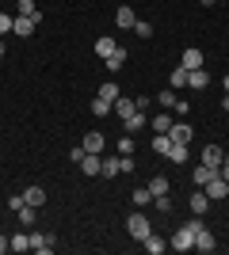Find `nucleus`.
Wrapping results in <instances>:
<instances>
[{
  "mask_svg": "<svg viewBox=\"0 0 229 255\" xmlns=\"http://www.w3.org/2000/svg\"><path fill=\"white\" fill-rule=\"evenodd\" d=\"M126 233H130L134 240H145V236L153 233L149 217H145V213H130V217H126Z\"/></svg>",
  "mask_w": 229,
  "mask_h": 255,
  "instance_id": "obj_1",
  "label": "nucleus"
},
{
  "mask_svg": "<svg viewBox=\"0 0 229 255\" xmlns=\"http://www.w3.org/2000/svg\"><path fill=\"white\" fill-rule=\"evenodd\" d=\"M180 65H184L187 73H191V69H207V57H203V50L187 46V50H184V57H180Z\"/></svg>",
  "mask_w": 229,
  "mask_h": 255,
  "instance_id": "obj_2",
  "label": "nucleus"
},
{
  "mask_svg": "<svg viewBox=\"0 0 229 255\" xmlns=\"http://www.w3.org/2000/svg\"><path fill=\"white\" fill-rule=\"evenodd\" d=\"M168 248H176V252H191V248H195V233L184 225V229H180V233L168 240Z\"/></svg>",
  "mask_w": 229,
  "mask_h": 255,
  "instance_id": "obj_3",
  "label": "nucleus"
},
{
  "mask_svg": "<svg viewBox=\"0 0 229 255\" xmlns=\"http://www.w3.org/2000/svg\"><path fill=\"white\" fill-rule=\"evenodd\" d=\"M203 191L210 194V202H222V198H229V183L222 179V175H214V179H210L207 187H203Z\"/></svg>",
  "mask_w": 229,
  "mask_h": 255,
  "instance_id": "obj_4",
  "label": "nucleus"
},
{
  "mask_svg": "<svg viewBox=\"0 0 229 255\" xmlns=\"http://www.w3.org/2000/svg\"><path fill=\"white\" fill-rule=\"evenodd\" d=\"M214 248H218V244H214V233H210L207 225H203V229H199V233H195V252L210 255V252H214Z\"/></svg>",
  "mask_w": 229,
  "mask_h": 255,
  "instance_id": "obj_5",
  "label": "nucleus"
},
{
  "mask_svg": "<svg viewBox=\"0 0 229 255\" xmlns=\"http://www.w3.org/2000/svg\"><path fill=\"white\" fill-rule=\"evenodd\" d=\"M111 111H115V115H119L122 122H126V118H130L134 111H138V103H134L130 96H119V99H115V103H111Z\"/></svg>",
  "mask_w": 229,
  "mask_h": 255,
  "instance_id": "obj_6",
  "label": "nucleus"
},
{
  "mask_svg": "<svg viewBox=\"0 0 229 255\" xmlns=\"http://www.w3.org/2000/svg\"><path fill=\"white\" fill-rule=\"evenodd\" d=\"M34 27H38V23H34L31 15H15V19H11V31L19 34V38H27V34H34Z\"/></svg>",
  "mask_w": 229,
  "mask_h": 255,
  "instance_id": "obj_7",
  "label": "nucleus"
},
{
  "mask_svg": "<svg viewBox=\"0 0 229 255\" xmlns=\"http://www.w3.org/2000/svg\"><path fill=\"white\" fill-rule=\"evenodd\" d=\"M168 137H172L176 145H191V126H187V122H172Z\"/></svg>",
  "mask_w": 229,
  "mask_h": 255,
  "instance_id": "obj_8",
  "label": "nucleus"
},
{
  "mask_svg": "<svg viewBox=\"0 0 229 255\" xmlns=\"http://www.w3.org/2000/svg\"><path fill=\"white\" fill-rule=\"evenodd\" d=\"M222 160H226V149H218V145H207V149H203V164H207V168H222Z\"/></svg>",
  "mask_w": 229,
  "mask_h": 255,
  "instance_id": "obj_9",
  "label": "nucleus"
},
{
  "mask_svg": "<svg viewBox=\"0 0 229 255\" xmlns=\"http://www.w3.org/2000/svg\"><path fill=\"white\" fill-rule=\"evenodd\" d=\"M214 175H218V168H207V164H199V168H195V175H191V183H195L199 191H203V187H207V183L214 179Z\"/></svg>",
  "mask_w": 229,
  "mask_h": 255,
  "instance_id": "obj_10",
  "label": "nucleus"
},
{
  "mask_svg": "<svg viewBox=\"0 0 229 255\" xmlns=\"http://www.w3.org/2000/svg\"><path fill=\"white\" fill-rule=\"evenodd\" d=\"M115 23H119L122 31H134V23H138V15H134V8H126V4H122V8L115 11Z\"/></svg>",
  "mask_w": 229,
  "mask_h": 255,
  "instance_id": "obj_11",
  "label": "nucleus"
},
{
  "mask_svg": "<svg viewBox=\"0 0 229 255\" xmlns=\"http://www.w3.org/2000/svg\"><path fill=\"white\" fill-rule=\"evenodd\" d=\"M103 145H107V137H103L99 129H92V133H84V152H103Z\"/></svg>",
  "mask_w": 229,
  "mask_h": 255,
  "instance_id": "obj_12",
  "label": "nucleus"
},
{
  "mask_svg": "<svg viewBox=\"0 0 229 255\" xmlns=\"http://www.w3.org/2000/svg\"><path fill=\"white\" fill-rule=\"evenodd\" d=\"M31 236V252H50L54 248V236L50 233H27Z\"/></svg>",
  "mask_w": 229,
  "mask_h": 255,
  "instance_id": "obj_13",
  "label": "nucleus"
},
{
  "mask_svg": "<svg viewBox=\"0 0 229 255\" xmlns=\"http://www.w3.org/2000/svg\"><path fill=\"white\" fill-rule=\"evenodd\" d=\"M142 244H145V252H149V255H161V252H168V240H164V236H157V233H149V236L142 240Z\"/></svg>",
  "mask_w": 229,
  "mask_h": 255,
  "instance_id": "obj_14",
  "label": "nucleus"
},
{
  "mask_svg": "<svg viewBox=\"0 0 229 255\" xmlns=\"http://www.w3.org/2000/svg\"><path fill=\"white\" fill-rule=\"evenodd\" d=\"M103 65H107L111 73H119L122 65H126V46H115V53H111V57H103Z\"/></svg>",
  "mask_w": 229,
  "mask_h": 255,
  "instance_id": "obj_15",
  "label": "nucleus"
},
{
  "mask_svg": "<svg viewBox=\"0 0 229 255\" xmlns=\"http://www.w3.org/2000/svg\"><path fill=\"white\" fill-rule=\"evenodd\" d=\"M23 202H27V206H34V210H38V206L46 202V191H42V187H27V191H23Z\"/></svg>",
  "mask_w": 229,
  "mask_h": 255,
  "instance_id": "obj_16",
  "label": "nucleus"
},
{
  "mask_svg": "<svg viewBox=\"0 0 229 255\" xmlns=\"http://www.w3.org/2000/svg\"><path fill=\"white\" fill-rule=\"evenodd\" d=\"M145 122H149V118H145V111H134L122 126H126V133H138V129H145Z\"/></svg>",
  "mask_w": 229,
  "mask_h": 255,
  "instance_id": "obj_17",
  "label": "nucleus"
},
{
  "mask_svg": "<svg viewBox=\"0 0 229 255\" xmlns=\"http://www.w3.org/2000/svg\"><path fill=\"white\" fill-rule=\"evenodd\" d=\"M207 84H210L207 69H191V73H187V88H207Z\"/></svg>",
  "mask_w": 229,
  "mask_h": 255,
  "instance_id": "obj_18",
  "label": "nucleus"
},
{
  "mask_svg": "<svg viewBox=\"0 0 229 255\" xmlns=\"http://www.w3.org/2000/svg\"><path fill=\"white\" fill-rule=\"evenodd\" d=\"M99 152H84V160H80V168H84V175H99Z\"/></svg>",
  "mask_w": 229,
  "mask_h": 255,
  "instance_id": "obj_19",
  "label": "nucleus"
},
{
  "mask_svg": "<svg viewBox=\"0 0 229 255\" xmlns=\"http://www.w3.org/2000/svg\"><path fill=\"white\" fill-rule=\"evenodd\" d=\"M207 206H210V194H207V191H195V194H191V213H199V217H203V213H207Z\"/></svg>",
  "mask_w": 229,
  "mask_h": 255,
  "instance_id": "obj_20",
  "label": "nucleus"
},
{
  "mask_svg": "<svg viewBox=\"0 0 229 255\" xmlns=\"http://www.w3.org/2000/svg\"><path fill=\"white\" fill-rule=\"evenodd\" d=\"M119 160L115 156H107V160H99V175H103V179H115V175H119Z\"/></svg>",
  "mask_w": 229,
  "mask_h": 255,
  "instance_id": "obj_21",
  "label": "nucleus"
},
{
  "mask_svg": "<svg viewBox=\"0 0 229 255\" xmlns=\"http://www.w3.org/2000/svg\"><path fill=\"white\" fill-rule=\"evenodd\" d=\"M115 46H119V42H115L111 34H103V38H96V53H99V57H111V53H115Z\"/></svg>",
  "mask_w": 229,
  "mask_h": 255,
  "instance_id": "obj_22",
  "label": "nucleus"
},
{
  "mask_svg": "<svg viewBox=\"0 0 229 255\" xmlns=\"http://www.w3.org/2000/svg\"><path fill=\"white\" fill-rule=\"evenodd\" d=\"M8 244H11V252H31V236L15 233V236H8Z\"/></svg>",
  "mask_w": 229,
  "mask_h": 255,
  "instance_id": "obj_23",
  "label": "nucleus"
},
{
  "mask_svg": "<svg viewBox=\"0 0 229 255\" xmlns=\"http://www.w3.org/2000/svg\"><path fill=\"white\" fill-rule=\"evenodd\" d=\"M149 126L157 129V133H168V129H172V115H168V111H164V115H157V118H149Z\"/></svg>",
  "mask_w": 229,
  "mask_h": 255,
  "instance_id": "obj_24",
  "label": "nucleus"
},
{
  "mask_svg": "<svg viewBox=\"0 0 229 255\" xmlns=\"http://www.w3.org/2000/svg\"><path fill=\"white\" fill-rule=\"evenodd\" d=\"M15 4H19V15H31L34 23H42V11L34 8V0H15Z\"/></svg>",
  "mask_w": 229,
  "mask_h": 255,
  "instance_id": "obj_25",
  "label": "nucleus"
},
{
  "mask_svg": "<svg viewBox=\"0 0 229 255\" xmlns=\"http://www.w3.org/2000/svg\"><path fill=\"white\" fill-rule=\"evenodd\" d=\"M168 191H172V183L164 179V175H153V183H149V194H153V198H157V194H168Z\"/></svg>",
  "mask_w": 229,
  "mask_h": 255,
  "instance_id": "obj_26",
  "label": "nucleus"
},
{
  "mask_svg": "<svg viewBox=\"0 0 229 255\" xmlns=\"http://www.w3.org/2000/svg\"><path fill=\"white\" fill-rule=\"evenodd\" d=\"M96 96H99V99H107V103H115V99H119V84H115V80H107V84H99Z\"/></svg>",
  "mask_w": 229,
  "mask_h": 255,
  "instance_id": "obj_27",
  "label": "nucleus"
},
{
  "mask_svg": "<svg viewBox=\"0 0 229 255\" xmlns=\"http://www.w3.org/2000/svg\"><path fill=\"white\" fill-rule=\"evenodd\" d=\"M15 213H19V225H23V229H31V225H34V217H38V213H34V206H27V202H23Z\"/></svg>",
  "mask_w": 229,
  "mask_h": 255,
  "instance_id": "obj_28",
  "label": "nucleus"
},
{
  "mask_svg": "<svg viewBox=\"0 0 229 255\" xmlns=\"http://www.w3.org/2000/svg\"><path fill=\"white\" fill-rule=\"evenodd\" d=\"M164 160H172V164H184V160H187V145H176V141H172V149L164 152Z\"/></svg>",
  "mask_w": 229,
  "mask_h": 255,
  "instance_id": "obj_29",
  "label": "nucleus"
},
{
  "mask_svg": "<svg viewBox=\"0 0 229 255\" xmlns=\"http://www.w3.org/2000/svg\"><path fill=\"white\" fill-rule=\"evenodd\" d=\"M92 115H96V118H107V115H111V103L96 96V99H92Z\"/></svg>",
  "mask_w": 229,
  "mask_h": 255,
  "instance_id": "obj_30",
  "label": "nucleus"
},
{
  "mask_svg": "<svg viewBox=\"0 0 229 255\" xmlns=\"http://www.w3.org/2000/svg\"><path fill=\"white\" fill-rule=\"evenodd\" d=\"M153 149H157V152L164 156V152L172 149V137H168V133H157V137H153Z\"/></svg>",
  "mask_w": 229,
  "mask_h": 255,
  "instance_id": "obj_31",
  "label": "nucleus"
},
{
  "mask_svg": "<svg viewBox=\"0 0 229 255\" xmlns=\"http://www.w3.org/2000/svg\"><path fill=\"white\" fill-rule=\"evenodd\" d=\"M172 88H187V69H184V65H176V69H172Z\"/></svg>",
  "mask_w": 229,
  "mask_h": 255,
  "instance_id": "obj_32",
  "label": "nucleus"
},
{
  "mask_svg": "<svg viewBox=\"0 0 229 255\" xmlns=\"http://www.w3.org/2000/svg\"><path fill=\"white\" fill-rule=\"evenodd\" d=\"M157 103H161L164 111H172V107H176V88H172V92H161V96H157Z\"/></svg>",
  "mask_w": 229,
  "mask_h": 255,
  "instance_id": "obj_33",
  "label": "nucleus"
},
{
  "mask_svg": "<svg viewBox=\"0 0 229 255\" xmlns=\"http://www.w3.org/2000/svg\"><path fill=\"white\" fill-rule=\"evenodd\" d=\"M134 202H138V206H149V202H153L149 187H138V191H134Z\"/></svg>",
  "mask_w": 229,
  "mask_h": 255,
  "instance_id": "obj_34",
  "label": "nucleus"
},
{
  "mask_svg": "<svg viewBox=\"0 0 229 255\" xmlns=\"http://www.w3.org/2000/svg\"><path fill=\"white\" fill-rule=\"evenodd\" d=\"M153 202H157V210H161V213H172V198H168V194H157Z\"/></svg>",
  "mask_w": 229,
  "mask_h": 255,
  "instance_id": "obj_35",
  "label": "nucleus"
},
{
  "mask_svg": "<svg viewBox=\"0 0 229 255\" xmlns=\"http://www.w3.org/2000/svg\"><path fill=\"white\" fill-rule=\"evenodd\" d=\"M134 34H138V38H149V34H153V27H149L145 19H138V23H134Z\"/></svg>",
  "mask_w": 229,
  "mask_h": 255,
  "instance_id": "obj_36",
  "label": "nucleus"
},
{
  "mask_svg": "<svg viewBox=\"0 0 229 255\" xmlns=\"http://www.w3.org/2000/svg\"><path fill=\"white\" fill-rule=\"evenodd\" d=\"M119 152H122V156H130V152H134V137H130V133L119 141Z\"/></svg>",
  "mask_w": 229,
  "mask_h": 255,
  "instance_id": "obj_37",
  "label": "nucleus"
},
{
  "mask_svg": "<svg viewBox=\"0 0 229 255\" xmlns=\"http://www.w3.org/2000/svg\"><path fill=\"white\" fill-rule=\"evenodd\" d=\"M11 19H15V15H4V11H0V34L11 31Z\"/></svg>",
  "mask_w": 229,
  "mask_h": 255,
  "instance_id": "obj_38",
  "label": "nucleus"
},
{
  "mask_svg": "<svg viewBox=\"0 0 229 255\" xmlns=\"http://www.w3.org/2000/svg\"><path fill=\"white\" fill-rule=\"evenodd\" d=\"M69 160H73V164H80V160H84V145H76V149L69 152Z\"/></svg>",
  "mask_w": 229,
  "mask_h": 255,
  "instance_id": "obj_39",
  "label": "nucleus"
},
{
  "mask_svg": "<svg viewBox=\"0 0 229 255\" xmlns=\"http://www.w3.org/2000/svg\"><path fill=\"white\" fill-rule=\"evenodd\" d=\"M218 175H222V179L229 183V160H222V168H218Z\"/></svg>",
  "mask_w": 229,
  "mask_h": 255,
  "instance_id": "obj_40",
  "label": "nucleus"
},
{
  "mask_svg": "<svg viewBox=\"0 0 229 255\" xmlns=\"http://www.w3.org/2000/svg\"><path fill=\"white\" fill-rule=\"evenodd\" d=\"M4 252H11V244H8V236L0 233V255H4Z\"/></svg>",
  "mask_w": 229,
  "mask_h": 255,
  "instance_id": "obj_41",
  "label": "nucleus"
},
{
  "mask_svg": "<svg viewBox=\"0 0 229 255\" xmlns=\"http://www.w3.org/2000/svg\"><path fill=\"white\" fill-rule=\"evenodd\" d=\"M222 111H229V92H226V99H222Z\"/></svg>",
  "mask_w": 229,
  "mask_h": 255,
  "instance_id": "obj_42",
  "label": "nucleus"
},
{
  "mask_svg": "<svg viewBox=\"0 0 229 255\" xmlns=\"http://www.w3.org/2000/svg\"><path fill=\"white\" fill-rule=\"evenodd\" d=\"M199 4H207V8H210V4H218V0H199Z\"/></svg>",
  "mask_w": 229,
  "mask_h": 255,
  "instance_id": "obj_43",
  "label": "nucleus"
},
{
  "mask_svg": "<svg viewBox=\"0 0 229 255\" xmlns=\"http://www.w3.org/2000/svg\"><path fill=\"white\" fill-rule=\"evenodd\" d=\"M0 57H4V38H0Z\"/></svg>",
  "mask_w": 229,
  "mask_h": 255,
  "instance_id": "obj_44",
  "label": "nucleus"
},
{
  "mask_svg": "<svg viewBox=\"0 0 229 255\" xmlns=\"http://www.w3.org/2000/svg\"><path fill=\"white\" fill-rule=\"evenodd\" d=\"M222 84H226V92H229V76H226V80H222Z\"/></svg>",
  "mask_w": 229,
  "mask_h": 255,
  "instance_id": "obj_45",
  "label": "nucleus"
},
{
  "mask_svg": "<svg viewBox=\"0 0 229 255\" xmlns=\"http://www.w3.org/2000/svg\"><path fill=\"white\" fill-rule=\"evenodd\" d=\"M226 160H229V152H226Z\"/></svg>",
  "mask_w": 229,
  "mask_h": 255,
  "instance_id": "obj_46",
  "label": "nucleus"
}]
</instances>
